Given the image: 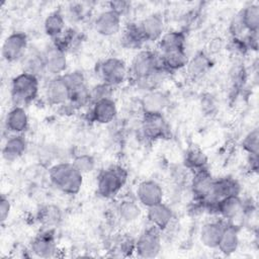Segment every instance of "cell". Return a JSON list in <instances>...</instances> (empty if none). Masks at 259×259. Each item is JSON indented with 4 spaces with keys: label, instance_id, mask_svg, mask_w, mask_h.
Listing matches in <instances>:
<instances>
[{
    "label": "cell",
    "instance_id": "1",
    "mask_svg": "<svg viewBox=\"0 0 259 259\" xmlns=\"http://www.w3.org/2000/svg\"><path fill=\"white\" fill-rule=\"evenodd\" d=\"M157 51L140 50L128 67V79L145 92L159 89L165 75Z\"/></svg>",
    "mask_w": 259,
    "mask_h": 259
},
{
    "label": "cell",
    "instance_id": "2",
    "mask_svg": "<svg viewBox=\"0 0 259 259\" xmlns=\"http://www.w3.org/2000/svg\"><path fill=\"white\" fill-rule=\"evenodd\" d=\"M51 183L61 192L68 195L79 193L83 185V175L73 166L72 162H61L49 170Z\"/></svg>",
    "mask_w": 259,
    "mask_h": 259
},
{
    "label": "cell",
    "instance_id": "3",
    "mask_svg": "<svg viewBox=\"0 0 259 259\" xmlns=\"http://www.w3.org/2000/svg\"><path fill=\"white\" fill-rule=\"evenodd\" d=\"M39 93V77L21 72L16 75L10 84V96L14 105L22 106L31 103Z\"/></svg>",
    "mask_w": 259,
    "mask_h": 259
},
{
    "label": "cell",
    "instance_id": "4",
    "mask_svg": "<svg viewBox=\"0 0 259 259\" xmlns=\"http://www.w3.org/2000/svg\"><path fill=\"white\" fill-rule=\"evenodd\" d=\"M127 177L128 172L122 166H109L99 173L97 177L96 191L103 198H113L125 185Z\"/></svg>",
    "mask_w": 259,
    "mask_h": 259
},
{
    "label": "cell",
    "instance_id": "5",
    "mask_svg": "<svg viewBox=\"0 0 259 259\" xmlns=\"http://www.w3.org/2000/svg\"><path fill=\"white\" fill-rule=\"evenodd\" d=\"M95 73L100 81L112 88L128 79V67L122 59L108 57L95 66Z\"/></svg>",
    "mask_w": 259,
    "mask_h": 259
},
{
    "label": "cell",
    "instance_id": "6",
    "mask_svg": "<svg viewBox=\"0 0 259 259\" xmlns=\"http://www.w3.org/2000/svg\"><path fill=\"white\" fill-rule=\"evenodd\" d=\"M213 181L214 178L207 168L193 172L190 180V189L194 201L201 203L204 209L208 211H210L211 208Z\"/></svg>",
    "mask_w": 259,
    "mask_h": 259
},
{
    "label": "cell",
    "instance_id": "7",
    "mask_svg": "<svg viewBox=\"0 0 259 259\" xmlns=\"http://www.w3.org/2000/svg\"><path fill=\"white\" fill-rule=\"evenodd\" d=\"M162 232L150 225L136 239L135 253L140 258H155L162 248Z\"/></svg>",
    "mask_w": 259,
    "mask_h": 259
},
{
    "label": "cell",
    "instance_id": "8",
    "mask_svg": "<svg viewBox=\"0 0 259 259\" xmlns=\"http://www.w3.org/2000/svg\"><path fill=\"white\" fill-rule=\"evenodd\" d=\"M140 130L142 137L149 142L167 139L170 136V126L163 113H143Z\"/></svg>",
    "mask_w": 259,
    "mask_h": 259
},
{
    "label": "cell",
    "instance_id": "9",
    "mask_svg": "<svg viewBox=\"0 0 259 259\" xmlns=\"http://www.w3.org/2000/svg\"><path fill=\"white\" fill-rule=\"evenodd\" d=\"M28 49L27 35L22 31H14L6 36L3 41L1 55L7 63L21 60Z\"/></svg>",
    "mask_w": 259,
    "mask_h": 259
},
{
    "label": "cell",
    "instance_id": "10",
    "mask_svg": "<svg viewBox=\"0 0 259 259\" xmlns=\"http://www.w3.org/2000/svg\"><path fill=\"white\" fill-rule=\"evenodd\" d=\"M45 98L50 105L63 106L70 100V88L63 75L51 77L44 89Z\"/></svg>",
    "mask_w": 259,
    "mask_h": 259
},
{
    "label": "cell",
    "instance_id": "11",
    "mask_svg": "<svg viewBox=\"0 0 259 259\" xmlns=\"http://www.w3.org/2000/svg\"><path fill=\"white\" fill-rule=\"evenodd\" d=\"M42 57L47 74L51 77H57L65 74L68 66L66 52L52 42L42 51Z\"/></svg>",
    "mask_w": 259,
    "mask_h": 259
},
{
    "label": "cell",
    "instance_id": "12",
    "mask_svg": "<svg viewBox=\"0 0 259 259\" xmlns=\"http://www.w3.org/2000/svg\"><path fill=\"white\" fill-rule=\"evenodd\" d=\"M245 201L240 195H229L219 199L211 208V212L217 213L220 218L231 223L239 215L244 213Z\"/></svg>",
    "mask_w": 259,
    "mask_h": 259
},
{
    "label": "cell",
    "instance_id": "13",
    "mask_svg": "<svg viewBox=\"0 0 259 259\" xmlns=\"http://www.w3.org/2000/svg\"><path fill=\"white\" fill-rule=\"evenodd\" d=\"M163 198L164 190L156 180H143L136 188V199L141 205L147 208L162 202Z\"/></svg>",
    "mask_w": 259,
    "mask_h": 259
},
{
    "label": "cell",
    "instance_id": "14",
    "mask_svg": "<svg viewBox=\"0 0 259 259\" xmlns=\"http://www.w3.org/2000/svg\"><path fill=\"white\" fill-rule=\"evenodd\" d=\"M117 115V106L111 97L102 98L90 104L89 118L98 124H108Z\"/></svg>",
    "mask_w": 259,
    "mask_h": 259
},
{
    "label": "cell",
    "instance_id": "15",
    "mask_svg": "<svg viewBox=\"0 0 259 259\" xmlns=\"http://www.w3.org/2000/svg\"><path fill=\"white\" fill-rule=\"evenodd\" d=\"M29 250L36 257H54L58 251V247L53 229H45L42 232L36 235L30 243Z\"/></svg>",
    "mask_w": 259,
    "mask_h": 259
},
{
    "label": "cell",
    "instance_id": "16",
    "mask_svg": "<svg viewBox=\"0 0 259 259\" xmlns=\"http://www.w3.org/2000/svg\"><path fill=\"white\" fill-rule=\"evenodd\" d=\"M93 27L94 30L102 36H112L121 29V16L107 8L96 16Z\"/></svg>",
    "mask_w": 259,
    "mask_h": 259
},
{
    "label": "cell",
    "instance_id": "17",
    "mask_svg": "<svg viewBox=\"0 0 259 259\" xmlns=\"http://www.w3.org/2000/svg\"><path fill=\"white\" fill-rule=\"evenodd\" d=\"M138 24L146 42L158 41L165 32V20L161 13L149 14Z\"/></svg>",
    "mask_w": 259,
    "mask_h": 259
},
{
    "label": "cell",
    "instance_id": "18",
    "mask_svg": "<svg viewBox=\"0 0 259 259\" xmlns=\"http://www.w3.org/2000/svg\"><path fill=\"white\" fill-rule=\"evenodd\" d=\"M169 105V95L160 89L145 92L141 99L143 113H163Z\"/></svg>",
    "mask_w": 259,
    "mask_h": 259
},
{
    "label": "cell",
    "instance_id": "19",
    "mask_svg": "<svg viewBox=\"0 0 259 259\" xmlns=\"http://www.w3.org/2000/svg\"><path fill=\"white\" fill-rule=\"evenodd\" d=\"M147 219L151 226L163 233L170 227L174 219V213L172 208L162 201L147 208Z\"/></svg>",
    "mask_w": 259,
    "mask_h": 259
},
{
    "label": "cell",
    "instance_id": "20",
    "mask_svg": "<svg viewBox=\"0 0 259 259\" xmlns=\"http://www.w3.org/2000/svg\"><path fill=\"white\" fill-rule=\"evenodd\" d=\"M227 222L224 220L210 221L202 225L199 232L201 244L210 249H217Z\"/></svg>",
    "mask_w": 259,
    "mask_h": 259
},
{
    "label": "cell",
    "instance_id": "21",
    "mask_svg": "<svg viewBox=\"0 0 259 259\" xmlns=\"http://www.w3.org/2000/svg\"><path fill=\"white\" fill-rule=\"evenodd\" d=\"M29 126V118L24 107L13 105L5 117V127L11 135H22Z\"/></svg>",
    "mask_w": 259,
    "mask_h": 259
},
{
    "label": "cell",
    "instance_id": "22",
    "mask_svg": "<svg viewBox=\"0 0 259 259\" xmlns=\"http://www.w3.org/2000/svg\"><path fill=\"white\" fill-rule=\"evenodd\" d=\"M241 185L233 177L226 176L214 179L212 186V195H211V208L212 205L221 198L229 195H240ZM210 208V211H211Z\"/></svg>",
    "mask_w": 259,
    "mask_h": 259
},
{
    "label": "cell",
    "instance_id": "23",
    "mask_svg": "<svg viewBox=\"0 0 259 259\" xmlns=\"http://www.w3.org/2000/svg\"><path fill=\"white\" fill-rule=\"evenodd\" d=\"M240 245L239 229L232 223L226 224L222 238L217 249L225 256H231L237 252Z\"/></svg>",
    "mask_w": 259,
    "mask_h": 259
},
{
    "label": "cell",
    "instance_id": "24",
    "mask_svg": "<svg viewBox=\"0 0 259 259\" xmlns=\"http://www.w3.org/2000/svg\"><path fill=\"white\" fill-rule=\"evenodd\" d=\"M212 62L210 57L204 52H197L191 59L188 60L186 64V72L188 76L193 79H200L203 77L208 70L211 68Z\"/></svg>",
    "mask_w": 259,
    "mask_h": 259
},
{
    "label": "cell",
    "instance_id": "25",
    "mask_svg": "<svg viewBox=\"0 0 259 259\" xmlns=\"http://www.w3.org/2000/svg\"><path fill=\"white\" fill-rule=\"evenodd\" d=\"M27 149V142L23 135H10L2 148V156L6 161H15L20 158Z\"/></svg>",
    "mask_w": 259,
    "mask_h": 259
},
{
    "label": "cell",
    "instance_id": "26",
    "mask_svg": "<svg viewBox=\"0 0 259 259\" xmlns=\"http://www.w3.org/2000/svg\"><path fill=\"white\" fill-rule=\"evenodd\" d=\"M158 54L160 56L162 67L166 73H173L185 68L189 60L185 49Z\"/></svg>",
    "mask_w": 259,
    "mask_h": 259
},
{
    "label": "cell",
    "instance_id": "27",
    "mask_svg": "<svg viewBox=\"0 0 259 259\" xmlns=\"http://www.w3.org/2000/svg\"><path fill=\"white\" fill-rule=\"evenodd\" d=\"M146 40L140 30L139 24L135 22L127 23L121 31L120 45L127 50H142Z\"/></svg>",
    "mask_w": 259,
    "mask_h": 259
},
{
    "label": "cell",
    "instance_id": "28",
    "mask_svg": "<svg viewBox=\"0 0 259 259\" xmlns=\"http://www.w3.org/2000/svg\"><path fill=\"white\" fill-rule=\"evenodd\" d=\"M186 35L183 30H170L164 32L158 40V53H166L175 50L185 49Z\"/></svg>",
    "mask_w": 259,
    "mask_h": 259
},
{
    "label": "cell",
    "instance_id": "29",
    "mask_svg": "<svg viewBox=\"0 0 259 259\" xmlns=\"http://www.w3.org/2000/svg\"><path fill=\"white\" fill-rule=\"evenodd\" d=\"M246 32H258L259 30V4L257 2L247 4L238 13Z\"/></svg>",
    "mask_w": 259,
    "mask_h": 259
},
{
    "label": "cell",
    "instance_id": "30",
    "mask_svg": "<svg viewBox=\"0 0 259 259\" xmlns=\"http://www.w3.org/2000/svg\"><path fill=\"white\" fill-rule=\"evenodd\" d=\"M118 218L124 223L136 222L142 214L141 204L136 199L125 198L118 202L116 206Z\"/></svg>",
    "mask_w": 259,
    "mask_h": 259
},
{
    "label": "cell",
    "instance_id": "31",
    "mask_svg": "<svg viewBox=\"0 0 259 259\" xmlns=\"http://www.w3.org/2000/svg\"><path fill=\"white\" fill-rule=\"evenodd\" d=\"M66 22L64 14L60 10L51 12L45 19L44 29L48 36L52 39L59 37L66 30Z\"/></svg>",
    "mask_w": 259,
    "mask_h": 259
},
{
    "label": "cell",
    "instance_id": "32",
    "mask_svg": "<svg viewBox=\"0 0 259 259\" xmlns=\"http://www.w3.org/2000/svg\"><path fill=\"white\" fill-rule=\"evenodd\" d=\"M23 62V71L33 74L37 77L46 73L45 62L42 57V52L37 51H27L24 57L21 59Z\"/></svg>",
    "mask_w": 259,
    "mask_h": 259
},
{
    "label": "cell",
    "instance_id": "33",
    "mask_svg": "<svg viewBox=\"0 0 259 259\" xmlns=\"http://www.w3.org/2000/svg\"><path fill=\"white\" fill-rule=\"evenodd\" d=\"M207 161L208 160L204 152L197 147L189 148L186 151L183 160L185 167L192 172L207 168Z\"/></svg>",
    "mask_w": 259,
    "mask_h": 259
},
{
    "label": "cell",
    "instance_id": "34",
    "mask_svg": "<svg viewBox=\"0 0 259 259\" xmlns=\"http://www.w3.org/2000/svg\"><path fill=\"white\" fill-rule=\"evenodd\" d=\"M52 42L62 49L64 52L68 53L73 51V49H75L81 42V37L78 31L75 29L66 28V30L59 37L53 39Z\"/></svg>",
    "mask_w": 259,
    "mask_h": 259
},
{
    "label": "cell",
    "instance_id": "35",
    "mask_svg": "<svg viewBox=\"0 0 259 259\" xmlns=\"http://www.w3.org/2000/svg\"><path fill=\"white\" fill-rule=\"evenodd\" d=\"M62 220L61 209L56 205H47L39 210L38 221L46 229L57 227Z\"/></svg>",
    "mask_w": 259,
    "mask_h": 259
},
{
    "label": "cell",
    "instance_id": "36",
    "mask_svg": "<svg viewBox=\"0 0 259 259\" xmlns=\"http://www.w3.org/2000/svg\"><path fill=\"white\" fill-rule=\"evenodd\" d=\"M72 164L82 175H85L95 169L96 161L90 154H79L74 157Z\"/></svg>",
    "mask_w": 259,
    "mask_h": 259
},
{
    "label": "cell",
    "instance_id": "37",
    "mask_svg": "<svg viewBox=\"0 0 259 259\" xmlns=\"http://www.w3.org/2000/svg\"><path fill=\"white\" fill-rule=\"evenodd\" d=\"M242 148L248 154L252 156H258L259 154V132L257 128L249 132L242 141Z\"/></svg>",
    "mask_w": 259,
    "mask_h": 259
},
{
    "label": "cell",
    "instance_id": "38",
    "mask_svg": "<svg viewBox=\"0 0 259 259\" xmlns=\"http://www.w3.org/2000/svg\"><path fill=\"white\" fill-rule=\"evenodd\" d=\"M112 87L100 82L99 84L95 85L94 87L90 88V100L91 103H93L96 100L106 98V97H111V92H112ZM90 103V104H91Z\"/></svg>",
    "mask_w": 259,
    "mask_h": 259
},
{
    "label": "cell",
    "instance_id": "39",
    "mask_svg": "<svg viewBox=\"0 0 259 259\" xmlns=\"http://www.w3.org/2000/svg\"><path fill=\"white\" fill-rule=\"evenodd\" d=\"M135 247H136L135 239L131 237H123L118 242L117 251L122 256H131L133 253H135Z\"/></svg>",
    "mask_w": 259,
    "mask_h": 259
},
{
    "label": "cell",
    "instance_id": "40",
    "mask_svg": "<svg viewBox=\"0 0 259 259\" xmlns=\"http://www.w3.org/2000/svg\"><path fill=\"white\" fill-rule=\"evenodd\" d=\"M131 7H132V4L128 1L116 0V1L108 2V9H111L112 11L116 12L121 17L131 10Z\"/></svg>",
    "mask_w": 259,
    "mask_h": 259
},
{
    "label": "cell",
    "instance_id": "41",
    "mask_svg": "<svg viewBox=\"0 0 259 259\" xmlns=\"http://www.w3.org/2000/svg\"><path fill=\"white\" fill-rule=\"evenodd\" d=\"M11 211V202L4 194H2L0 199V221L3 224L8 220V217Z\"/></svg>",
    "mask_w": 259,
    "mask_h": 259
},
{
    "label": "cell",
    "instance_id": "42",
    "mask_svg": "<svg viewBox=\"0 0 259 259\" xmlns=\"http://www.w3.org/2000/svg\"><path fill=\"white\" fill-rule=\"evenodd\" d=\"M85 13V7L82 4H71V6L69 7V15L75 20L83 18Z\"/></svg>",
    "mask_w": 259,
    "mask_h": 259
}]
</instances>
